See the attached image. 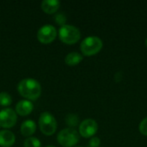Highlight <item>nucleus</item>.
<instances>
[{
  "mask_svg": "<svg viewBox=\"0 0 147 147\" xmlns=\"http://www.w3.org/2000/svg\"><path fill=\"white\" fill-rule=\"evenodd\" d=\"M17 91L25 100L35 101L40 96L41 85L34 78H24L19 82Z\"/></svg>",
  "mask_w": 147,
  "mask_h": 147,
  "instance_id": "1",
  "label": "nucleus"
},
{
  "mask_svg": "<svg viewBox=\"0 0 147 147\" xmlns=\"http://www.w3.org/2000/svg\"><path fill=\"white\" fill-rule=\"evenodd\" d=\"M59 37L63 43L67 45H73L80 40L81 32L77 27L65 24L59 28Z\"/></svg>",
  "mask_w": 147,
  "mask_h": 147,
  "instance_id": "2",
  "label": "nucleus"
},
{
  "mask_svg": "<svg viewBox=\"0 0 147 147\" xmlns=\"http://www.w3.org/2000/svg\"><path fill=\"white\" fill-rule=\"evenodd\" d=\"M103 43L102 39L97 36H88L83 40L80 44V49L84 55L93 56L98 53L102 48Z\"/></svg>",
  "mask_w": 147,
  "mask_h": 147,
  "instance_id": "3",
  "label": "nucleus"
},
{
  "mask_svg": "<svg viewBox=\"0 0 147 147\" xmlns=\"http://www.w3.org/2000/svg\"><path fill=\"white\" fill-rule=\"evenodd\" d=\"M80 135L75 128L66 127L57 135L59 144L63 147H74L79 142Z\"/></svg>",
  "mask_w": 147,
  "mask_h": 147,
  "instance_id": "4",
  "label": "nucleus"
},
{
  "mask_svg": "<svg viewBox=\"0 0 147 147\" xmlns=\"http://www.w3.org/2000/svg\"><path fill=\"white\" fill-rule=\"evenodd\" d=\"M39 127L40 132L47 136H51L57 130V121L49 112H43L39 118Z\"/></svg>",
  "mask_w": 147,
  "mask_h": 147,
  "instance_id": "5",
  "label": "nucleus"
},
{
  "mask_svg": "<svg viewBox=\"0 0 147 147\" xmlns=\"http://www.w3.org/2000/svg\"><path fill=\"white\" fill-rule=\"evenodd\" d=\"M57 36V30L54 26L51 24H46L40 28L37 32V39L42 44L52 43Z\"/></svg>",
  "mask_w": 147,
  "mask_h": 147,
  "instance_id": "6",
  "label": "nucleus"
},
{
  "mask_svg": "<svg viewBox=\"0 0 147 147\" xmlns=\"http://www.w3.org/2000/svg\"><path fill=\"white\" fill-rule=\"evenodd\" d=\"M17 121V115L16 111L12 109L7 108L0 111V127L3 128H11Z\"/></svg>",
  "mask_w": 147,
  "mask_h": 147,
  "instance_id": "7",
  "label": "nucleus"
},
{
  "mask_svg": "<svg viewBox=\"0 0 147 147\" xmlns=\"http://www.w3.org/2000/svg\"><path fill=\"white\" fill-rule=\"evenodd\" d=\"M97 130V122L93 119H86L79 124V135L84 138H92Z\"/></svg>",
  "mask_w": 147,
  "mask_h": 147,
  "instance_id": "8",
  "label": "nucleus"
},
{
  "mask_svg": "<svg viewBox=\"0 0 147 147\" xmlns=\"http://www.w3.org/2000/svg\"><path fill=\"white\" fill-rule=\"evenodd\" d=\"M34 104L28 100H21L16 105V113L21 116H27L32 113Z\"/></svg>",
  "mask_w": 147,
  "mask_h": 147,
  "instance_id": "9",
  "label": "nucleus"
},
{
  "mask_svg": "<svg viewBox=\"0 0 147 147\" xmlns=\"http://www.w3.org/2000/svg\"><path fill=\"white\" fill-rule=\"evenodd\" d=\"M16 142L15 134L7 129H3L0 131V146L1 147H11Z\"/></svg>",
  "mask_w": 147,
  "mask_h": 147,
  "instance_id": "10",
  "label": "nucleus"
},
{
  "mask_svg": "<svg viewBox=\"0 0 147 147\" xmlns=\"http://www.w3.org/2000/svg\"><path fill=\"white\" fill-rule=\"evenodd\" d=\"M20 131L22 136L27 137V138L32 137V135L36 131V124L32 120H27L22 123Z\"/></svg>",
  "mask_w": 147,
  "mask_h": 147,
  "instance_id": "11",
  "label": "nucleus"
},
{
  "mask_svg": "<svg viewBox=\"0 0 147 147\" xmlns=\"http://www.w3.org/2000/svg\"><path fill=\"white\" fill-rule=\"evenodd\" d=\"M41 9L47 14H54L60 7V2L58 0H44L40 4Z\"/></svg>",
  "mask_w": 147,
  "mask_h": 147,
  "instance_id": "12",
  "label": "nucleus"
},
{
  "mask_svg": "<svg viewBox=\"0 0 147 147\" xmlns=\"http://www.w3.org/2000/svg\"><path fill=\"white\" fill-rule=\"evenodd\" d=\"M83 60V55L77 52H71L68 53L65 58V62L70 66H74L78 65Z\"/></svg>",
  "mask_w": 147,
  "mask_h": 147,
  "instance_id": "13",
  "label": "nucleus"
},
{
  "mask_svg": "<svg viewBox=\"0 0 147 147\" xmlns=\"http://www.w3.org/2000/svg\"><path fill=\"white\" fill-rule=\"evenodd\" d=\"M65 123L67 126L71 128L76 127L79 124V118L77 115L74 114H69L65 117Z\"/></svg>",
  "mask_w": 147,
  "mask_h": 147,
  "instance_id": "14",
  "label": "nucleus"
},
{
  "mask_svg": "<svg viewBox=\"0 0 147 147\" xmlns=\"http://www.w3.org/2000/svg\"><path fill=\"white\" fill-rule=\"evenodd\" d=\"M12 103V97L7 92H0V105L8 107Z\"/></svg>",
  "mask_w": 147,
  "mask_h": 147,
  "instance_id": "15",
  "label": "nucleus"
},
{
  "mask_svg": "<svg viewBox=\"0 0 147 147\" xmlns=\"http://www.w3.org/2000/svg\"><path fill=\"white\" fill-rule=\"evenodd\" d=\"M24 147H41V142L35 137H28L24 140Z\"/></svg>",
  "mask_w": 147,
  "mask_h": 147,
  "instance_id": "16",
  "label": "nucleus"
},
{
  "mask_svg": "<svg viewBox=\"0 0 147 147\" xmlns=\"http://www.w3.org/2000/svg\"><path fill=\"white\" fill-rule=\"evenodd\" d=\"M66 16L64 13H57L54 16V20L57 22L58 25H59L60 27L65 25L66 22Z\"/></svg>",
  "mask_w": 147,
  "mask_h": 147,
  "instance_id": "17",
  "label": "nucleus"
},
{
  "mask_svg": "<svg viewBox=\"0 0 147 147\" xmlns=\"http://www.w3.org/2000/svg\"><path fill=\"white\" fill-rule=\"evenodd\" d=\"M139 130H140V134L147 136V117H146L144 120H142L141 122L140 123Z\"/></svg>",
  "mask_w": 147,
  "mask_h": 147,
  "instance_id": "18",
  "label": "nucleus"
},
{
  "mask_svg": "<svg viewBox=\"0 0 147 147\" xmlns=\"http://www.w3.org/2000/svg\"><path fill=\"white\" fill-rule=\"evenodd\" d=\"M100 144H101V140L98 137L93 136L90 141H89V147H100Z\"/></svg>",
  "mask_w": 147,
  "mask_h": 147,
  "instance_id": "19",
  "label": "nucleus"
},
{
  "mask_svg": "<svg viewBox=\"0 0 147 147\" xmlns=\"http://www.w3.org/2000/svg\"><path fill=\"white\" fill-rule=\"evenodd\" d=\"M46 147H56V146H47Z\"/></svg>",
  "mask_w": 147,
  "mask_h": 147,
  "instance_id": "20",
  "label": "nucleus"
},
{
  "mask_svg": "<svg viewBox=\"0 0 147 147\" xmlns=\"http://www.w3.org/2000/svg\"><path fill=\"white\" fill-rule=\"evenodd\" d=\"M146 47H147V38H146Z\"/></svg>",
  "mask_w": 147,
  "mask_h": 147,
  "instance_id": "21",
  "label": "nucleus"
},
{
  "mask_svg": "<svg viewBox=\"0 0 147 147\" xmlns=\"http://www.w3.org/2000/svg\"><path fill=\"white\" fill-rule=\"evenodd\" d=\"M75 147H83V146H75Z\"/></svg>",
  "mask_w": 147,
  "mask_h": 147,
  "instance_id": "22",
  "label": "nucleus"
}]
</instances>
